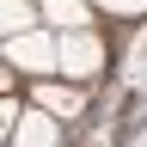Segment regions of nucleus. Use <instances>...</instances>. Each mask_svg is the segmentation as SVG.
<instances>
[{
	"instance_id": "f257e3e1",
	"label": "nucleus",
	"mask_w": 147,
	"mask_h": 147,
	"mask_svg": "<svg viewBox=\"0 0 147 147\" xmlns=\"http://www.w3.org/2000/svg\"><path fill=\"white\" fill-rule=\"evenodd\" d=\"M0 67H12V74H37V80H49L55 74V31H18L0 43Z\"/></svg>"
},
{
	"instance_id": "f03ea898",
	"label": "nucleus",
	"mask_w": 147,
	"mask_h": 147,
	"mask_svg": "<svg viewBox=\"0 0 147 147\" xmlns=\"http://www.w3.org/2000/svg\"><path fill=\"white\" fill-rule=\"evenodd\" d=\"M98 67H104L98 31H55V74H67V80H98Z\"/></svg>"
},
{
	"instance_id": "7ed1b4c3",
	"label": "nucleus",
	"mask_w": 147,
	"mask_h": 147,
	"mask_svg": "<svg viewBox=\"0 0 147 147\" xmlns=\"http://www.w3.org/2000/svg\"><path fill=\"white\" fill-rule=\"evenodd\" d=\"M31 104L43 110V117H55V123H74L86 110V86H61V80H31Z\"/></svg>"
},
{
	"instance_id": "20e7f679",
	"label": "nucleus",
	"mask_w": 147,
	"mask_h": 147,
	"mask_svg": "<svg viewBox=\"0 0 147 147\" xmlns=\"http://www.w3.org/2000/svg\"><path fill=\"white\" fill-rule=\"evenodd\" d=\"M6 141H12V147H61V141H67V129L55 123V117H43L37 104H25V110H18V123H12V135H6Z\"/></svg>"
},
{
	"instance_id": "39448f33",
	"label": "nucleus",
	"mask_w": 147,
	"mask_h": 147,
	"mask_svg": "<svg viewBox=\"0 0 147 147\" xmlns=\"http://www.w3.org/2000/svg\"><path fill=\"white\" fill-rule=\"evenodd\" d=\"M43 18L55 31H92V6L86 0H43Z\"/></svg>"
},
{
	"instance_id": "423d86ee",
	"label": "nucleus",
	"mask_w": 147,
	"mask_h": 147,
	"mask_svg": "<svg viewBox=\"0 0 147 147\" xmlns=\"http://www.w3.org/2000/svg\"><path fill=\"white\" fill-rule=\"evenodd\" d=\"M31 25H37V6H31V0H0V43L18 37V31H31Z\"/></svg>"
},
{
	"instance_id": "0eeeda50",
	"label": "nucleus",
	"mask_w": 147,
	"mask_h": 147,
	"mask_svg": "<svg viewBox=\"0 0 147 147\" xmlns=\"http://www.w3.org/2000/svg\"><path fill=\"white\" fill-rule=\"evenodd\" d=\"M86 6H98V12H117V18H123V12L135 18V12H141V0H86Z\"/></svg>"
},
{
	"instance_id": "6e6552de",
	"label": "nucleus",
	"mask_w": 147,
	"mask_h": 147,
	"mask_svg": "<svg viewBox=\"0 0 147 147\" xmlns=\"http://www.w3.org/2000/svg\"><path fill=\"white\" fill-rule=\"evenodd\" d=\"M12 123H18V98H0V141L12 135Z\"/></svg>"
},
{
	"instance_id": "1a4fd4ad",
	"label": "nucleus",
	"mask_w": 147,
	"mask_h": 147,
	"mask_svg": "<svg viewBox=\"0 0 147 147\" xmlns=\"http://www.w3.org/2000/svg\"><path fill=\"white\" fill-rule=\"evenodd\" d=\"M0 98H12V67H0Z\"/></svg>"
}]
</instances>
